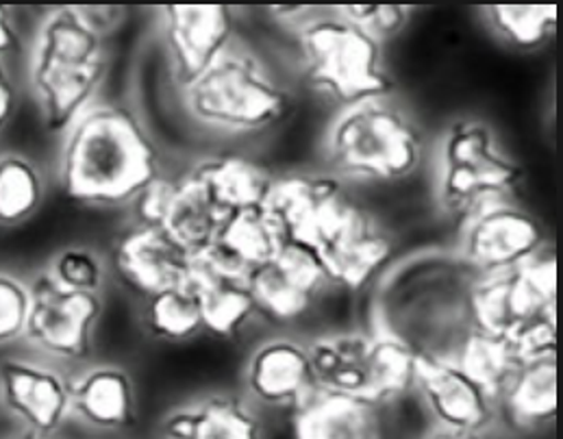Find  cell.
<instances>
[{"label":"cell","instance_id":"obj_31","mask_svg":"<svg viewBox=\"0 0 563 439\" xmlns=\"http://www.w3.org/2000/svg\"><path fill=\"white\" fill-rule=\"evenodd\" d=\"M142 300V322L159 342L184 344L205 333L200 303L188 283Z\"/></svg>","mask_w":563,"mask_h":439},{"label":"cell","instance_id":"obj_15","mask_svg":"<svg viewBox=\"0 0 563 439\" xmlns=\"http://www.w3.org/2000/svg\"><path fill=\"white\" fill-rule=\"evenodd\" d=\"M413 392L433 420V429L489 433L500 418L496 400L453 356L418 354Z\"/></svg>","mask_w":563,"mask_h":439},{"label":"cell","instance_id":"obj_10","mask_svg":"<svg viewBox=\"0 0 563 439\" xmlns=\"http://www.w3.org/2000/svg\"><path fill=\"white\" fill-rule=\"evenodd\" d=\"M104 314L100 294L59 285L46 270L31 276V314L24 344L57 365H84L95 351L96 331Z\"/></svg>","mask_w":563,"mask_h":439},{"label":"cell","instance_id":"obj_1","mask_svg":"<svg viewBox=\"0 0 563 439\" xmlns=\"http://www.w3.org/2000/svg\"><path fill=\"white\" fill-rule=\"evenodd\" d=\"M164 175L159 146L140 113L100 98L59 138L55 180L84 207L122 209Z\"/></svg>","mask_w":563,"mask_h":439},{"label":"cell","instance_id":"obj_24","mask_svg":"<svg viewBox=\"0 0 563 439\" xmlns=\"http://www.w3.org/2000/svg\"><path fill=\"white\" fill-rule=\"evenodd\" d=\"M213 202L227 213L264 207L275 175L260 162L238 153H213L188 166Z\"/></svg>","mask_w":563,"mask_h":439},{"label":"cell","instance_id":"obj_23","mask_svg":"<svg viewBox=\"0 0 563 439\" xmlns=\"http://www.w3.org/2000/svg\"><path fill=\"white\" fill-rule=\"evenodd\" d=\"M498 416L520 431H538L555 420L558 351L522 359L498 400Z\"/></svg>","mask_w":563,"mask_h":439},{"label":"cell","instance_id":"obj_16","mask_svg":"<svg viewBox=\"0 0 563 439\" xmlns=\"http://www.w3.org/2000/svg\"><path fill=\"white\" fill-rule=\"evenodd\" d=\"M260 318L289 325L311 311L329 278L311 246L285 242L282 251L246 276Z\"/></svg>","mask_w":563,"mask_h":439},{"label":"cell","instance_id":"obj_35","mask_svg":"<svg viewBox=\"0 0 563 439\" xmlns=\"http://www.w3.org/2000/svg\"><path fill=\"white\" fill-rule=\"evenodd\" d=\"M26 37L22 33L20 15L13 7L0 4V62H11L15 55H24Z\"/></svg>","mask_w":563,"mask_h":439},{"label":"cell","instance_id":"obj_36","mask_svg":"<svg viewBox=\"0 0 563 439\" xmlns=\"http://www.w3.org/2000/svg\"><path fill=\"white\" fill-rule=\"evenodd\" d=\"M20 109V84L11 62H0V135L11 127Z\"/></svg>","mask_w":563,"mask_h":439},{"label":"cell","instance_id":"obj_20","mask_svg":"<svg viewBox=\"0 0 563 439\" xmlns=\"http://www.w3.org/2000/svg\"><path fill=\"white\" fill-rule=\"evenodd\" d=\"M73 420L96 433L133 429L140 414L137 387L126 367L88 361L70 374Z\"/></svg>","mask_w":563,"mask_h":439},{"label":"cell","instance_id":"obj_29","mask_svg":"<svg viewBox=\"0 0 563 439\" xmlns=\"http://www.w3.org/2000/svg\"><path fill=\"white\" fill-rule=\"evenodd\" d=\"M451 356L496 400V405L522 363L520 354L507 340L478 329H470Z\"/></svg>","mask_w":563,"mask_h":439},{"label":"cell","instance_id":"obj_17","mask_svg":"<svg viewBox=\"0 0 563 439\" xmlns=\"http://www.w3.org/2000/svg\"><path fill=\"white\" fill-rule=\"evenodd\" d=\"M242 381L246 398L268 409H298L320 387L313 372L309 342L273 336L249 352Z\"/></svg>","mask_w":563,"mask_h":439},{"label":"cell","instance_id":"obj_7","mask_svg":"<svg viewBox=\"0 0 563 439\" xmlns=\"http://www.w3.org/2000/svg\"><path fill=\"white\" fill-rule=\"evenodd\" d=\"M472 329L507 340L520 359L558 351V257L549 246L514 272L474 276Z\"/></svg>","mask_w":563,"mask_h":439},{"label":"cell","instance_id":"obj_2","mask_svg":"<svg viewBox=\"0 0 563 439\" xmlns=\"http://www.w3.org/2000/svg\"><path fill=\"white\" fill-rule=\"evenodd\" d=\"M111 70V35L86 4L42 11L24 48V86L48 135L62 138L102 98Z\"/></svg>","mask_w":563,"mask_h":439},{"label":"cell","instance_id":"obj_14","mask_svg":"<svg viewBox=\"0 0 563 439\" xmlns=\"http://www.w3.org/2000/svg\"><path fill=\"white\" fill-rule=\"evenodd\" d=\"M0 407L26 436L55 439L73 422L70 374L42 356L0 359Z\"/></svg>","mask_w":563,"mask_h":439},{"label":"cell","instance_id":"obj_19","mask_svg":"<svg viewBox=\"0 0 563 439\" xmlns=\"http://www.w3.org/2000/svg\"><path fill=\"white\" fill-rule=\"evenodd\" d=\"M349 200L344 180L331 173L275 176L264 202L285 242L313 246L322 229Z\"/></svg>","mask_w":563,"mask_h":439},{"label":"cell","instance_id":"obj_28","mask_svg":"<svg viewBox=\"0 0 563 439\" xmlns=\"http://www.w3.org/2000/svg\"><path fill=\"white\" fill-rule=\"evenodd\" d=\"M48 194V178L26 153L0 151V229L33 220Z\"/></svg>","mask_w":563,"mask_h":439},{"label":"cell","instance_id":"obj_38","mask_svg":"<svg viewBox=\"0 0 563 439\" xmlns=\"http://www.w3.org/2000/svg\"><path fill=\"white\" fill-rule=\"evenodd\" d=\"M22 439H35V438H33V436H26V433H24V438H22Z\"/></svg>","mask_w":563,"mask_h":439},{"label":"cell","instance_id":"obj_4","mask_svg":"<svg viewBox=\"0 0 563 439\" xmlns=\"http://www.w3.org/2000/svg\"><path fill=\"white\" fill-rule=\"evenodd\" d=\"M177 98L196 129L218 138L264 135L294 109V89L244 40H238L200 77L179 86Z\"/></svg>","mask_w":563,"mask_h":439},{"label":"cell","instance_id":"obj_32","mask_svg":"<svg viewBox=\"0 0 563 439\" xmlns=\"http://www.w3.org/2000/svg\"><path fill=\"white\" fill-rule=\"evenodd\" d=\"M44 270L68 289L100 296L109 278V262L86 244H68L59 249Z\"/></svg>","mask_w":563,"mask_h":439},{"label":"cell","instance_id":"obj_37","mask_svg":"<svg viewBox=\"0 0 563 439\" xmlns=\"http://www.w3.org/2000/svg\"><path fill=\"white\" fill-rule=\"evenodd\" d=\"M424 439H489L487 433H453L444 429H431Z\"/></svg>","mask_w":563,"mask_h":439},{"label":"cell","instance_id":"obj_26","mask_svg":"<svg viewBox=\"0 0 563 439\" xmlns=\"http://www.w3.org/2000/svg\"><path fill=\"white\" fill-rule=\"evenodd\" d=\"M378 407L318 389L291 411V439H380Z\"/></svg>","mask_w":563,"mask_h":439},{"label":"cell","instance_id":"obj_6","mask_svg":"<svg viewBox=\"0 0 563 439\" xmlns=\"http://www.w3.org/2000/svg\"><path fill=\"white\" fill-rule=\"evenodd\" d=\"M289 35L300 77L338 109L391 96L385 44L344 18L338 7H316Z\"/></svg>","mask_w":563,"mask_h":439},{"label":"cell","instance_id":"obj_30","mask_svg":"<svg viewBox=\"0 0 563 439\" xmlns=\"http://www.w3.org/2000/svg\"><path fill=\"white\" fill-rule=\"evenodd\" d=\"M481 15L489 31L518 51H538L549 44L560 26L555 4H487Z\"/></svg>","mask_w":563,"mask_h":439},{"label":"cell","instance_id":"obj_11","mask_svg":"<svg viewBox=\"0 0 563 439\" xmlns=\"http://www.w3.org/2000/svg\"><path fill=\"white\" fill-rule=\"evenodd\" d=\"M549 246L536 213L516 200H498L460 222L453 253L474 276H492L518 270Z\"/></svg>","mask_w":563,"mask_h":439},{"label":"cell","instance_id":"obj_8","mask_svg":"<svg viewBox=\"0 0 563 439\" xmlns=\"http://www.w3.org/2000/svg\"><path fill=\"white\" fill-rule=\"evenodd\" d=\"M522 180V166L489 122L460 118L442 131L433 153V196L457 224L492 202L514 200Z\"/></svg>","mask_w":563,"mask_h":439},{"label":"cell","instance_id":"obj_22","mask_svg":"<svg viewBox=\"0 0 563 439\" xmlns=\"http://www.w3.org/2000/svg\"><path fill=\"white\" fill-rule=\"evenodd\" d=\"M162 439H266L255 405L238 394L213 392L179 407L162 420Z\"/></svg>","mask_w":563,"mask_h":439},{"label":"cell","instance_id":"obj_27","mask_svg":"<svg viewBox=\"0 0 563 439\" xmlns=\"http://www.w3.org/2000/svg\"><path fill=\"white\" fill-rule=\"evenodd\" d=\"M188 285L198 296L202 327L211 338L235 340L260 318L255 298L242 278L213 274L194 262Z\"/></svg>","mask_w":563,"mask_h":439},{"label":"cell","instance_id":"obj_21","mask_svg":"<svg viewBox=\"0 0 563 439\" xmlns=\"http://www.w3.org/2000/svg\"><path fill=\"white\" fill-rule=\"evenodd\" d=\"M285 244L282 231L264 207L242 209L222 222L216 240L194 262L205 270L231 278H242L273 260Z\"/></svg>","mask_w":563,"mask_h":439},{"label":"cell","instance_id":"obj_3","mask_svg":"<svg viewBox=\"0 0 563 439\" xmlns=\"http://www.w3.org/2000/svg\"><path fill=\"white\" fill-rule=\"evenodd\" d=\"M472 281L474 274L453 251L389 267L380 278L375 325L416 354L451 356L472 329Z\"/></svg>","mask_w":563,"mask_h":439},{"label":"cell","instance_id":"obj_34","mask_svg":"<svg viewBox=\"0 0 563 439\" xmlns=\"http://www.w3.org/2000/svg\"><path fill=\"white\" fill-rule=\"evenodd\" d=\"M338 11L385 44L411 24L416 9L409 4H340Z\"/></svg>","mask_w":563,"mask_h":439},{"label":"cell","instance_id":"obj_13","mask_svg":"<svg viewBox=\"0 0 563 439\" xmlns=\"http://www.w3.org/2000/svg\"><path fill=\"white\" fill-rule=\"evenodd\" d=\"M331 287L362 292L380 281L394 260V242L371 211L346 200L311 246Z\"/></svg>","mask_w":563,"mask_h":439},{"label":"cell","instance_id":"obj_18","mask_svg":"<svg viewBox=\"0 0 563 439\" xmlns=\"http://www.w3.org/2000/svg\"><path fill=\"white\" fill-rule=\"evenodd\" d=\"M194 255L164 229L131 222L122 229L109 255V270L142 298L188 283Z\"/></svg>","mask_w":563,"mask_h":439},{"label":"cell","instance_id":"obj_33","mask_svg":"<svg viewBox=\"0 0 563 439\" xmlns=\"http://www.w3.org/2000/svg\"><path fill=\"white\" fill-rule=\"evenodd\" d=\"M31 314V278L0 270V349L24 340Z\"/></svg>","mask_w":563,"mask_h":439},{"label":"cell","instance_id":"obj_25","mask_svg":"<svg viewBox=\"0 0 563 439\" xmlns=\"http://www.w3.org/2000/svg\"><path fill=\"white\" fill-rule=\"evenodd\" d=\"M224 220L227 213L213 202L209 191L188 168L170 175L159 229L175 238L188 253H202L216 240Z\"/></svg>","mask_w":563,"mask_h":439},{"label":"cell","instance_id":"obj_12","mask_svg":"<svg viewBox=\"0 0 563 439\" xmlns=\"http://www.w3.org/2000/svg\"><path fill=\"white\" fill-rule=\"evenodd\" d=\"M153 13L175 88L200 77L240 40V11L229 4H164Z\"/></svg>","mask_w":563,"mask_h":439},{"label":"cell","instance_id":"obj_5","mask_svg":"<svg viewBox=\"0 0 563 439\" xmlns=\"http://www.w3.org/2000/svg\"><path fill=\"white\" fill-rule=\"evenodd\" d=\"M424 155V133L394 94L338 109L322 135L329 173L344 183L405 180L420 171Z\"/></svg>","mask_w":563,"mask_h":439},{"label":"cell","instance_id":"obj_9","mask_svg":"<svg viewBox=\"0 0 563 439\" xmlns=\"http://www.w3.org/2000/svg\"><path fill=\"white\" fill-rule=\"evenodd\" d=\"M309 351L322 392L378 409L413 392L418 354L376 325L322 333L309 340Z\"/></svg>","mask_w":563,"mask_h":439}]
</instances>
